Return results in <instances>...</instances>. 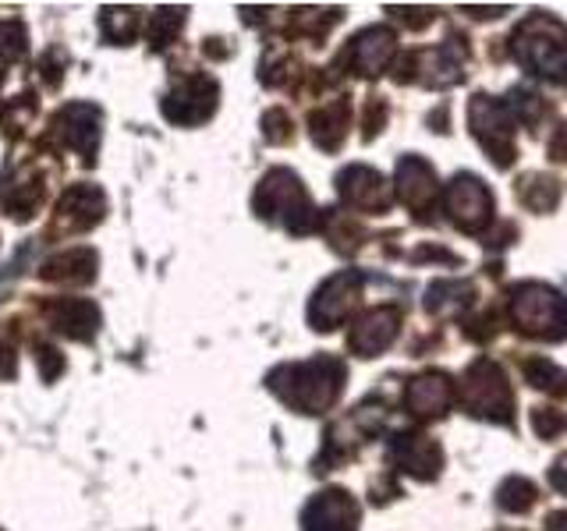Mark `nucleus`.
I'll list each match as a JSON object with an SVG mask.
<instances>
[{"mask_svg": "<svg viewBox=\"0 0 567 531\" xmlns=\"http://www.w3.org/2000/svg\"><path fill=\"white\" fill-rule=\"evenodd\" d=\"M514 58L532 75L567 82V29L554 14H532L518 25L511 40Z\"/></svg>", "mask_w": 567, "mask_h": 531, "instance_id": "obj_1", "label": "nucleus"}, {"mask_svg": "<svg viewBox=\"0 0 567 531\" xmlns=\"http://www.w3.org/2000/svg\"><path fill=\"white\" fill-rule=\"evenodd\" d=\"M507 315L525 336H536V341H564L567 336V298H560L546 283L511 288Z\"/></svg>", "mask_w": 567, "mask_h": 531, "instance_id": "obj_2", "label": "nucleus"}, {"mask_svg": "<svg viewBox=\"0 0 567 531\" xmlns=\"http://www.w3.org/2000/svg\"><path fill=\"white\" fill-rule=\"evenodd\" d=\"M465 407L478 418H489V421H514V394H511V383L504 376V368L489 362V358H478L468 372H465Z\"/></svg>", "mask_w": 567, "mask_h": 531, "instance_id": "obj_3", "label": "nucleus"}, {"mask_svg": "<svg viewBox=\"0 0 567 531\" xmlns=\"http://www.w3.org/2000/svg\"><path fill=\"white\" fill-rule=\"evenodd\" d=\"M468 121H472L475 138L483 142L486 153L493 156V164L507 167L514 159V111L511 106L493 96H475Z\"/></svg>", "mask_w": 567, "mask_h": 531, "instance_id": "obj_4", "label": "nucleus"}, {"mask_svg": "<svg viewBox=\"0 0 567 531\" xmlns=\"http://www.w3.org/2000/svg\"><path fill=\"white\" fill-rule=\"evenodd\" d=\"M288 372L295 376V383H291V389H284V397H288L295 407H301V412H323V407H330L337 400V394H341L344 368L330 358H319V362L298 365Z\"/></svg>", "mask_w": 567, "mask_h": 531, "instance_id": "obj_5", "label": "nucleus"}, {"mask_svg": "<svg viewBox=\"0 0 567 531\" xmlns=\"http://www.w3.org/2000/svg\"><path fill=\"white\" fill-rule=\"evenodd\" d=\"M447 212L461 230H483L493 220V195L472 174H461L447 188Z\"/></svg>", "mask_w": 567, "mask_h": 531, "instance_id": "obj_6", "label": "nucleus"}, {"mask_svg": "<svg viewBox=\"0 0 567 531\" xmlns=\"http://www.w3.org/2000/svg\"><path fill=\"white\" fill-rule=\"evenodd\" d=\"M359 291H362V277L359 273H341L333 277L323 291L316 294L312 301V323L316 330H330L337 326L341 319L354 309V301H359Z\"/></svg>", "mask_w": 567, "mask_h": 531, "instance_id": "obj_7", "label": "nucleus"}, {"mask_svg": "<svg viewBox=\"0 0 567 531\" xmlns=\"http://www.w3.org/2000/svg\"><path fill=\"white\" fill-rule=\"evenodd\" d=\"M262 195H270V212L266 217H277V220H288L291 230H301L309 220V202H306V191H301V185L295 181V177L288 170H277L266 177L262 185Z\"/></svg>", "mask_w": 567, "mask_h": 531, "instance_id": "obj_8", "label": "nucleus"}, {"mask_svg": "<svg viewBox=\"0 0 567 531\" xmlns=\"http://www.w3.org/2000/svg\"><path fill=\"white\" fill-rule=\"evenodd\" d=\"M359 503L348 492H319L306 510V531H354Z\"/></svg>", "mask_w": 567, "mask_h": 531, "instance_id": "obj_9", "label": "nucleus"}, {"mask_svg": "<svg viewBox=\"0 0 567 531\" xmlns=\"http://www.w3.org/2000/svg\"><path fill=\"white\" fill-rule=\"evenodd\" d=\"M408 412L419 418H440L451 412L454 404V383L443 372H425V376L412 379L408 386Z\"/></svg>", "mask_w": 567, "mask_h": 531, "instance_id": "obj_10", "label": "nucleus"}, {"mask_svg": "<svg viewBox=\"0 0 567 531\" xmlns=\"http://www.w3.org/2000/svg\"><path fill=\"white\" fill-rule=\"evenodd\" d=\"M394 460H398V468H404L408 475L433 478L440 471V465H443V454H440L433 436L404 433V436L394 439Z\"/></svg>", "mask_w": 567, "mask_h": 531, "instance_id": "obj_11", "label": "nucleus"}, {"mask_svg": "<svg viewBox=\"0 0 567 531\" xmlns=\"http://www.w3.org/2000/svg\"><path fill=\"white\" fill-rule=\"evenodd\" d=\"M398 323H401V315L394 309H372V312H365L359 323H354V330H351V347L359 351V354H365V358H372V354H380L398 336Z\"/></svg>", "mask_w": 567, "mask_h": 531, "instance_id": "obj_12", "label": "nucleus"}, {"mask_svg": "<svg viewBox=\"0 0 567 531\" xmlns=\"http://www.w3.org/2000/svg\"><path fill=\"white\" fill-rule=\"evenodd\" d=\"M337 185H341L344 202L359 206V209H386L390 206L386 181L377 170H369V167H348Z\"/></svg>", "mask_w": 567, "mask_h": 531, "instance_id": "obj_13", "label": "nucleus"}, {"mask_svg": "<svg viewBox=\"0 0 567 531\" xmlns=\"http://www.w3.org/2000/svg\"><path fill=\"white\" fill-rule=\"evenodd\" d=\"M436 174L433 167L425 164L419 156H404L401 167H398V195L401 202H408L412 209H425L436 199Z\"/></svg>", "mask_w": 567, "mask_h": 531, "instance_id": "obj_14", "label": "nucleus"}, {"mask_svg": "<svg viewBox=\"0 0 567 531\" xmlns=\"http://www.w3.org/2000/svg\"><path fill=\"white\" fill-rule=\"evenodd\" d=\"M390 53H394V32H390V29H369L351 46L354 71H359V75H380V71L386 67V61H390Z\"/></svg>", "mask_w": 567, "mask_h": 531, "instance_id": "obj_15", "label": "nucleus"}, {"mask_svg": "<svg viewBox=\"0 0 567 531\" xmlns=\"http://www.w3.org/2000/svg\"><path fill=\"white\" fill-rule=\"evenodd\" d=\"M53 319H58V330H64L68 336H93L96 330V309L85 305V301H64V305L53 309Z\"/></svg>", "mask_w": 567, "mask_h": 531, "instance_id": "obj_16", "label": "nucleus"}, {"mask_svg": "<svg viewBox=\"0 0 567 531\" xmlns=\"http://www.w3.org/2000/svg\"><path fill=\"white\" fill-rule=\"evenodd\" d=\"M472 283H454V280H443L430 291V301H425V309L436 312V315H451L457 309H465L472 301Z\"/></svg>", "mask_w": 567, "mask_h": 531, "instance_id": "obj_17", "label": "nucleus"}, {"mask_svg": "<svg viewBox=\"0 0 567 531\" xmlns=\"http://www.w3.org/2000/svg\"><path fill=\"white\" fill-rule=\"evenodd\" d=\"M525 379L536 386V389H546V394H554V397H564L567 394V372L557 368L549 358H528L525 362Z\"/></svg>", "mask_w": 567, "mask_h": 531, "instance_id": "obj_18", "label": "nucleus"}, {"mask_svg": "<svg viewBox=\"0 0 567 531\" xmlns=\"http://www.w3.org/2000/svg\"><path fill=\"white\" fill-rule=\"evenodd\" d=\"M496 503H501L504 510H511V513H525V510H532V503H536V486H532L528 478H522V475H511L507 482L501 486Z\"/></svg>", "mask_w": 567, "mask_h": 531, "instance_id": "obj_19", "label": "nucleus"}, {"mask_svg": "<svg viewBox=\"0 0 567 531\" xmlns=\"http://www.w3.org/2000/svg\"><path fill=\"white\" fill-rule=\"evenodd\" d=\"M522 199H525V206L546 212V209L557 206L560 185L554 181V177H525V181H522Z\"/></svg>", "mask_w": 567, "mask_h": 531, "instance_id": "obj_20", "label": "nucleus"}, {"mask_svg": "<svg viewBox=\"0 0 567 531\" xmlns=\"http://www.w3.org/2000/svg\"><path fill=\"white\" fill-rule=\"evenodd\" d=\"M532 425H536L539 439H549V436H557V433L564 429L567 418H564V415H557L554 407H536V415H532Z\"/></svg>", "mask_w": 567, "mask_h": 531, "instance_id": "obj_21", "label": "nucleus"}, {"mask_svg": "<svg viewBox=\"0 0 567 531\" xmlns=\"http://www.w3.org/2000/svg\"><path fill=\"white\" fill-rule=\"evenodd\" d=\"M11 368H14L11 351H8V347H0V376H11Z\"/></svg>", "mask_w": 567, "mask_h": 531, "instance_id": "obj_22", "label": "nucleus"}, {"mask_svg": "<svg viewBox=\"0 0 567 531\" xmlns=\"http://www.w3.org/2000/svg\"><path fill=\"white\" fill-rule=\"evenodd\" d=\"M549 482H554L560 492H567V471H564V468H554V475H549Z\"/></svg>", "mask_w": 567, "mask_h": 531, "instance_id": "obj_23", "label": "nucleus"}]
</instances>
